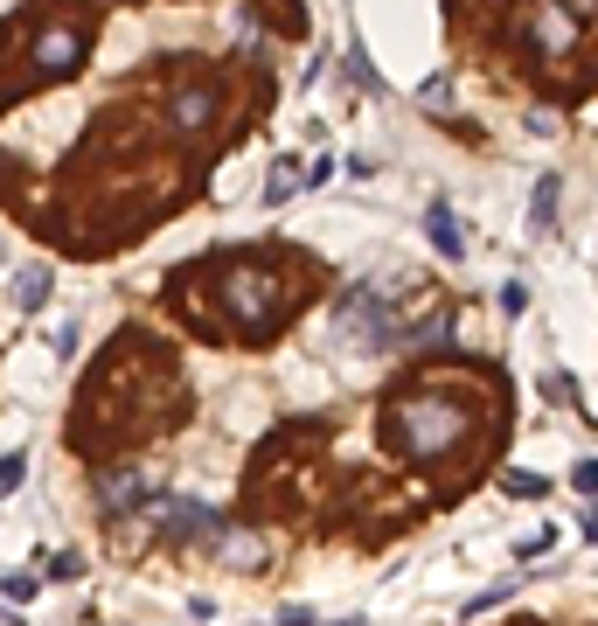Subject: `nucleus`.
Wrapping results in <instances>:
<instances>
[{
    "label": "nucleus",
    "mask_w": 598,
    "mask_h": 626,
    "mask_svg": "<svg viewBox=\"0 0 598 626\" xmlns=\"http://www.w3.org/2000/svg\"><path fill=\"white\" fill-rule=\"evenodd\" d=\"M216 557H224V564L258 571V564H264V543H258L251 529H230V522H224V536H216Z\"/></svg>",
    "instance_id": "6e6552de"
},
{
    "label": "nucleus",
    "mask_w": 598,
    "mask_h": 626,
    "mask_svg": "<svg viewBox=\"0 0 598 626\" xmlns=\"http://www.w3.org/2000/svg\"><path fill=\"white\" fill-rule=\"evenodd\" d=\"M341 626H362V619H341Z\"/></svg>",
    "instance_id": "a211bd4d"
},
{
    "label": "nucleus",
    "mask_w": 598,
    "mask_h": 626,
    "mask_svg": "<svg viewBox=\"0 0 598 626\" xmlns=\"http://www.w3.org/2000/svg\"><path fill=\"white\" fill-rule=\"evenodd\" d=\"M585 536H591V543H598V508H591V516H585Z\"/></svg>",
    "instance_id": "f3484780"
},
{
    "label": "nucleus",
    "mask_w": 598,
    "mask_h": 626,
    "mask_svg": "<svg viewBox=\"0 0 598 626\" xmlns=\"http://www.w3.org/2000/svg\"><path fill=\"white\" fill-rule=\"evenodd\" d=\"M383 432H390L396 453H411V460H438V453H453V445L474 432V411L459 404V397L411 390V397H396V404H390Z\"/></svg>",
    "instance_id": "f257e3e1"
},
{
    "label": "nucleus",
    "mask_w": 598,
    "mask_h": 626,
    "mask_svg": "<svg viewBox=\"0 0 598 626\" xmlns=\"http://www.w3.org/2000/svg\"><path fill=\"white\" fill-rule=\"evenodd\" d=\"M21 466H29L21 453H8V460H0V495H8V487H21Z\"/></svg>",
    "instance_id": "4468645a"
},
{
    "label": "nucleus",
    "mask_w": 598,
    "mask_h": 626,
    "mask_svg": "<svg viewBox=\"0 0 598 626\" xmlns=\"http://www.w3.org/2000/svg\"><path fill=\"white\" fill-rule=\"evenodd\" d=\"M570 487H578V495H598V460H585V466H570Z\"/></svg>",
    "instance_id": "ddd939ff"
},
{
    "label": "nucleus",
    "mask_w": 598,
    "mask_h": 626,
    "mask_svg": "<svg viewBox=\"0 0 598 626\" xmlns=\"http://www.w3.org/2000/svg\"><path fill=\"white\" fill-rule=\"evenodd\" d=\"M146 466H105L98 474V501H105V516H126V501H146Z\"/></svg>",
    "instance_id": "423d86ee"
},
{
    "label": "nucleus",
    "mask_w": 598,
    "mask_h": 626,
    "mask_svg": "<svg viewBox=\"0 0 598 626\" xmlns=\"http://www.w3.org/2000/svg\"><path fill=\"white\" fill-rule=\"evenodd\" d=\"M501 487H508V495H543V481H536V474H508Z\"/></svg>",
    "instance_id": "2eb2a0df"
},
{
    "label": "nucleus",
    "mask_w": 598,
    "mask_h": 626,
    "mask_svg": "<svg viewBox=\"0 0 598 626\" xmlns=\"http://www.w3.org/2000/svg\"><path fill=\"white\" fill-rule=\"evenodd\" d=\"M264 8H272V29H285V35L306 29V21H300V0H264Z\"/></svg>",
    "instance_id": "f8f14e48"
},
{
    "label": "nucleus",
    "mask_w": 598,
    "mask_h": 626,
    "mask_svg": "<svg viewBox=\"0 0 598 626\" xmlns=\"http://www.w3.org/2000/svg\"><path fill=\"white\" fill-rule=\"evenodd\" d=\"M140 522L161 536V543H216V536H224V522H216L203 501H153V508H140Z\"/></svg>",
    "instance_id": "39448f33"
},
{
    "label": "nucleus",
    "mask_w": 598,
    "mask_h": 626,
    "mask_svg": "<svg viewBox=\"0 0 598 626\" xmlns=\"http://www.w3.org/2000/svg\"><path fill=\"white\" fill-rule=\"evenodd\" d=\"M21 21H29V56H21V77L29 84H63L91 56V21L84 14H35L29 8Z\"/></svg>",
    "instance_id": "7ed1b4c3"
},
{
    "label": "nucleus",
    "mask_w": 598,
    "mask_h": 626,
    "mask_svg": "<svg viewBox=\"0 0 598 626\" xmlns=\"http://www.w3.org/2000/svg\"><path fill=\"white\" fill-rule=\"evenodd\" d=\"M557 174H550V182H536V203H529V230H536V237H550V230H557Z\"/></svg>",
    "instance_id": "1a4fd4ad"
},
{
    "label": "nucleus",
    "mask_w": 598,
    "mask_h": 626,
    "mask_svg": "<svg viewBox=\"0 0 598 626\" xmlns=\"http://www.w3.org/2000/svg\"><path fill=\"white\" fill-rule=\"evenodd\" d=\"M216 111H224V98H216V84L203 71L174 77L167 84V132H182V140H203V132L216 126Z\"/></svg>",
    "instance_id": "20e7f679"
},
{
    "label": "nucleus",
    "mask_w": 598,
    "mask_h": 626,
    "mask_svg": "<svg viewBox=\"0 0 598 626\" xmlns=\"http://www.w3.org/2000/svg\"><path fill=\"white\" fill-rule=\"evenodd\" d=\"M570 42H578V21H570L557 0H543L536 8V50L543 56H570Z\"/></svg>",
    "instance_id": "0eeeda50"
},
{
    "label": "nucleus",
    "mask_w": 598,
    "mask_h": 626,
    "mask_svg": "<svg viewBox=\"0 0 598 626\" xmlns=\"http://www.w3.org/2000/svg\"><path fill=\"white\" fill-rule=\"evenodd\" d=\"M432 244H438V251H446V258H459V251H467V244H459V230H453V209L446 203H432Z\"/></svg>",
    "instance_id": "9b49d317"
},
{
    "label": "nucleus",
    "mask_w": 598,
    "mask_h": 626,
    "mask_svg": "<svg viewBox=\"0 0 598 626\" xmlns=\"http://www.w3.org/2000/svg\"><path fill=\"white\" fill-rule=\"evenodd\" d=\"M570 8H578L585 21H598V0H570Z\"/></svg>",
    "instance_id": "dca6fc26"
},
{
    "label": "nucleus",
    "mask_w": 598,
    "mask_h": 626,
    "mask_svg": "<svg viewBox=\"0 0 598 626\" xmlns=\"http://www.w3.org/2000/svg\"><path fill=\"white\" fill-rule=\"evenodd\" d=\"M209 279H216V300L230 306V321L237 334H272L285 321V279H279V265H264V258H216L209 265Z\"/></svg>",
    "instance_id": "f03ea898"
},
{
    "label": "nucleus",
    "mask_w": 598,
    "mask_h": 626,
    "mask_svg": "<svg viewBox=\"0 0 598 626\" xmlns=\"http://www.w3.org/2000/svg\"><path fill=\"white\" fill-rule=\"evenodd\" d=\"M14 300H21V306H42V300H50V265H29V272H14Z\"/></svg>",
    "instance_id": "9d476101"
}]
</instances>
